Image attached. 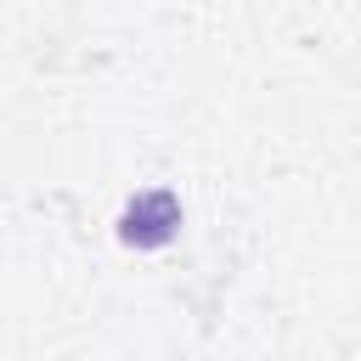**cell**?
<instances>
[{
  "label": "cell",
  "mask_w": 361,
  "mask_h": 361,
  "mask_svg": "<svg viewBox=\"0 0 361 361\" xmlns=\"http://www.w3.org/2000/svg\"><path fill=\"white\" fill-rule=\"evenodd\" d=\"M175 226H180V203H175L169 192H147V197H135V203L124 209L118 237L135 243V248H158V243H169Z\"/></svg>",
  "instance_id": "6da1fadb"
}]
</instances>
